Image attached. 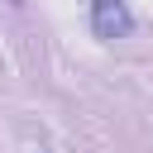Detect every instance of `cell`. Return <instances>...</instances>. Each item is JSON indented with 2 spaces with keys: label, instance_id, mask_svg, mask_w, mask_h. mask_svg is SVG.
<instances>
[{
  "label": "cell",
  "instance_id": "6da1fadb",
  "mask_svg": "<svg viewBox=\"0 0 153 153\" xmlns=\"http://www.w3.org/2000/svg\"><path fill=\"white\" fill-rule=\"evenodd\" d=\"M96 29L100 33H129V14H124V0H96Z\"/></svg>",
  "mask_w": 153,
  "mask_h": 153
}]
</instances>
